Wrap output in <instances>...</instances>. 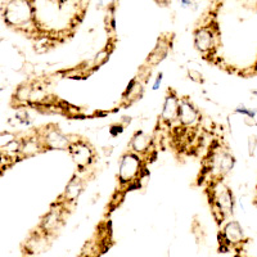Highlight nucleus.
<instances>
[{"label": "nucleus", "instance_id": "obj_1", "mask_svg": "<svg viewBox=\"0 0 257 257\" xmlns=\"http://www.w3.org/2000/svg\"><path fill=\"white\" fill-rule=\"evenodd\" d=\"M35 0H7L2 9L3 20L11 29L29 36H41L43 29L38 24Z\"/></svg>", "mask_w": 257, "mask_h": 257}, {"label": "nucleus", "instance_id": "obj_2", "mask_svg": "<svg viewBox=\"0 0 257 257\" xmlns=\"http://www.w3.org/2000/svg\"><path fill=\"white\" fill-rule=\"evenodd\" d=\"M147 162L142 160L135 153L127 152L121 157L120 165H118V184L120 190L127 192L133 188H138L141 185V180L147 174Z\"/></svg>", "mask_w": 257, "mask_h": 257}, {"label": "nucleus", "instance_id": "obj_3", "mask_svg": "<svg viewBox=\"0 0 257 257\" xmlns=\"http://www.w3.org/2000/svg\"><path fill=\"white\" fill-rule=\"evenodd\" d=\"M206 192H207L208 202H210L213 217L216 219L219 224H221L233 212V194H231L230 189L222 183V180L213 181V183L207 184Z\"/></svg>", "mask_w": 257, "mask_h": 257}, {"label": "nucleus", "instance_id": "obj_4", "mask_svg": "<svg viewBox=\"0 0 257 257\" xmlns=\"http://www.w3.org/2000/svg\"><path fill=\"white\" fill-rule=\"evenodd\" d=\"M219 35V26L212 21L210 24L197 27L194 31V47L205 58L213 57L217 49Z\"/></svg>", "mask_w": 257, "mask_h": 257}, {"label": "nucleus", "instance_id": "obj_5", "mask_svg": "<svg viewBox=\"0 0 257 257\" xmlns=\"http://www.w3.org/2000/svg\"><path fill=\"white\" fill-rule=\"evenodd\" d=\"M67 151L79 171H81V173L90 169V166L95 161V151L91 147V144L84 139L71 141Z\"/></svg>", "mask_w": 257, "mask_h": 257}, {"label": "nucleus", "instance_id": "obj_6", "mask_svg": "<svg viewBox=\"0 0 257 257\" xmlns=\"http://www.w3.org/2000/svg\"><path fill=\"white\" fill-rule=\"evenodd\" d=\"M68 206L62 203L61 201L57 199L50 207V210L45 213L43 219H41L39 228L43 233H45L49 237H54L57 231L61 229V226L64 222V217H66V212H67Z\"/></svg>", "mask_w": 257, "mask_h": 257}, {"label": "nucleus", "instance_id": "obj_7", "mask_svg": "<svg viewBox=\"0 0 257 257\" xmlns=\"http://www.w3.org/2000/svg\"><path fill=\"white\" fill-rule=\"evenodd\" d=\"M45 151H67L71 139L63 134L54 123L45 126L38 132Z\"/></svg>", "mask_w": 257, "mask_h": 257}, {"label": "nucleus", "instance_id": "obj_8", "mask_svg": "<svg viewBox=\"0 0 257 257\" xmlns=\"http://www.w3.org/2000/svg\"><path fill=\"white\" fill-rule=\"evenodd\" d=\"M220 238V251L226 252L231 247H237L244 242V233L243 229L237 221H229L225 225L222 231L219 235Z\"/></svg>", "mask_w": 257, "mask_h": 257}, {"label": "nucleus", "instance_id": "obj_9", "mask_svg": "<svg viewBox=\"0 0 257 257\" xmlns=\"http://www.w3.org/2000/svg\"><path fill=\"white\" fill-rule=\"evenodd\" d=\"M128 151L148 162L152 153H155V139L147 133L137 132L128 143Z\"/></svg>", "mask_w": 257, "mask_h": 257}, {"label": "nucleus", "instance_id": "obj_10", "mask_svg": "<svg viewBox=\"0 0 257 257\" xmlns=\"http://www.w3.org/2000/svg\"><path fill=\"white\" fill-rule=\"evenodd\" d=\"M179 104H180V96L174 89H169L160 116L161 123L166 126L167 128L171 127L178 121Z\"/></svg>", "mask_w": 257, "mask_h": 257}, {"label": "nucleus", "instance_id": "obj_11", "mask_svg": "<svg viewBox=\"0 0 257 257\" xmlns=\"http://www.w3.org/2000/svg\"><path fill=\"white\" fill-rule=\"evenodd\" d=\"M82 190H84V181H82L80 176L73 175L72 179L68 181V184L64 188L63 193L61 194L58 201H61L62 203L67 206L73 205L79 199V197L81 196Z\"/></svg>", "mask_w": 257, "mask_h": 257}, {"label": "nucleus", "instance_id": "obj_12", "mask_svg": "<svg viewBox=\"0 0 257 257\" xmlns=\"http://www.w3.org/2000/svg\"><path fill=\"white\" fill-rule=\"evenodd\" d=\"M50 240H52V237H49V235H47L45 233H43L40 229H38V230L34 231V233L30 235L29 240L26 242L27 253H43V252H45L49 248Z\"/></svg>", "mask_w": 257, "mask_h": 257}, {"label": "nucleus", "instance_id": "obj_13", "mask_svg": "<svg viewBox=\"0 0 257 257\" xmlns=\"http://www.w3.org/2000/svg\"><path fill=\"white\" fill-rule=\"evenodd\" d=\"M169 48H170V43L167 39H160L157 43V45H156V48L153 49V52L149 54L148 59H147V62H148L151 66H156V64L160 63L162 59L165 58V57L167 56V52H169Z\"/></svg>", "mask_w": 257, "mask_h": 257}, {"label": "nucleus", "instance_id": "obj_14", "mask_svg": "<svg viewBox=\"0 0 257 257\" xmlns=\"http://www.w3.org/2000/svg\"><path fill=\"white\" fill-rule=\"evenodd\" d=\"M188 75H189V79L193 80L197 84H202L203 82V76H202V73L199 71L196 70H189L188 71Z\"/></svg>", "mask_w": 257, "mask_h": 257}, {"label": "nucleus", "instance_id": "obj_15", "mask_svg": "<svg viewBox=\"0 0 257 257\" xmlns=\"http://www.w3.org/2000/svg\"><path fill=\"white\" fill-rule=\"evenodd\" d=\"M256 147H257L256 135H251V137L248 138V153H249V156L254 155V152H256Z\"/></svg>", "mask_w": 257, "mask_h": 257}, {"label": "nucleus", "instance_id": "obj_16", "mask_svg": "<svg viewBox=\"0 0 257 257\" xmlns=\"http://www.w3.org/2000/svg\"><path fill=\"white\" fill-rule=\"evenodd\" d=\"M180 3L183 7H190L196 3V0H180Z\"/></svg>", "mask_w": 257, "mask_h": 257}, {"label": "nucleus", "instance_id": "obj_17", "mask_svg": "<svg viewBox=\"0 0 257 257\" xmlns=\"http://www.w3.org/2000/svg\"><path fill=\"white\" fill-rule=\"evenodd\" d=\"M0 162H2V152H0Z\"/></svg>", "mask_w": 257, "mask_h": 257}]
</instances>
